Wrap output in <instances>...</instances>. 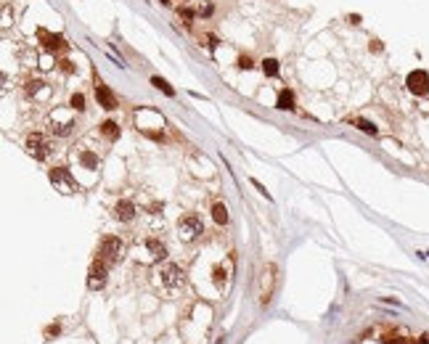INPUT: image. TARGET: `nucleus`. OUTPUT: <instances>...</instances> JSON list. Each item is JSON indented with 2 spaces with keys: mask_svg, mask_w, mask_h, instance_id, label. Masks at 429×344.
Segmentation results:
<instances>
[{
  "mask_svg": "<svg viewBox=\"0 0 429 344\" xmlns=\"http://www.w3.org/2000/svg\"><path fill=\"white\" fill-rule=\"evenodd\" d=\"M72 127H74V122H72V119H64V122H56L53 119V125H50L53 135H58V138H67V135L72 133Z\"/></svg>",
  "mask_w": 429,
  "mask_h": 344,
  "instance_id": "nucleus-15",
  "label": "nucleus"
},
{
  "mask_svg": "<svg viewBox=\"0 0 429 344\" xmlns=\"http://www.w3.org/2000/svg\"><path fill=\"white\" fill-rule=\"evenodd\" d=\"M381 48H384V45H381V40H371V50H376V53H379Z\"/></svg>",
  "mask_w": 429,
  "mask_h": 344,
  "instance_id": "nucleus-29",
  "label": "nucleus"
},
{
  "mask_svg": "<svg viewBox=\"0 0 429 344\" xmlns=\"http://www.w3.org/2000/svg\"><path fill=\"white\" fill-rule=\"evenodd\" d=\"M276 106H278V109H284V112H286V109H294V93H291L289 88H284L281 93H278Z\"/></svg>",
  "mask_w": 429,
  "mask_h": 344,
  "instance_id": "nucleus-14",
  "label": "nucleus"
},
{
  "mask_svg": "<svg viewBox=\"0 0 429 344\" xmlns=\"http://www.w3.org/2000/svg\"><path fill=\"white\" fill-rule=\"evenodd\" d=\"M350 125H355L358 130H360V133H366V135H374V138H376V135H379V130H376V125H374V122H368V119H363V116H350Z\"/></svg>",
  "mask_w": 429,
  "mask_h": 344,
  "instance_id": "nucleus-11",
  "label": "nucleus"
},
{
  "mask_svg": "<svg viewBox=\"0 0 429 344\" xmlns=\"http://www.w3.org/2000/svg\"><path fill=\"white\" fill-rule=\"evenodd\" d=\"M114 217L119 220V223H130V220L135 217V204H133V201H127V199L117 201V206H114Z\"/></svg>",
  "mask_w": 429,
  "mask_h": 344,
  "instance_id": "nucleus-10",
  "label": "nucleus"
},
{
  "mask_svg": "<svg viewBox=\"0 0 429 344\" xmlns=\"http://www.w3.org/2000/svg\"><path fill=\"white\" fill-rule=\"evenodd\" d=\"M262 72L268 74V77H276L278 74V61H276V58H265V61H262Z\"/></svg>",
  "mask_w": 429,
  "mask_h": 344,
  "instance_id": "nucleus-20",
  "label": "nucleus"
},
{
  "mask_svg": "<svg viewBox=\"0 0 429 344\" xmlns=\"http://www.w3.org/2000/svg\"><path fill=\"white\" fill-rule=\"evenodd\" d=\"M157 275H159L162 286H167V289H178V286H183V281H186L183 270H180L178 265H172V262H165V265H162Z\"/></svg>",
  "mask_w": 429,
  "mask_h": 344,
  "instance_id": "nucleus-5",
  "label": "nucleus"
},
{
  "mask_svg": "<svg viewBox=\"0 0 429 344\" xmlns=\"http://www.w3.org/2000/svg\"><path fill=\"white\" fill-rule=\"evenodd\" d=\"M50 151H53V146H50V140L45 138L43 133H32L29 138H27V154H29V157H35L37 161L48 159Z\"/></svg>",
  "mask_w": 429,
  "mask_h": 344,
  "instance_id": "nucleus-3",
  "label": "nucleus"
},
{
  "mask_svg": "<svg viewBox=\"0 0 429 344\" xmlns=\"http://www.w3.org/2000/svg\"><path fill=\"white\" fill-rule=\"evenodd\" d=\"M58 331H61V328H58V323H53V326H48V331H45V336H53V334H58Z\"/></svg>",
  "mask_w": 429,
  "mask_h": 344,
  "instance_id": "nucleus-28",
  "label": "nucleus"
},
{
  "mask_svg": "<svg viewBox=\"0 0 429 344\" xmlns=\"http://www.w3.org/2000/svg\"><path fill=\"white\" fill-rule=\"evenodd\" d=\"M212 278H214V283H217V286H223V283H225V278H228V275H225L223 265H214V270H212Z\"/></svg>",
  "mask_w": 429,
  "mask_h": 344,
  "instance_id": "nucleus-22",
  "label": "nucleus"
},
{
  "mask_svg": "<svg viewBox=\"0 0 429 344\" xmlns=\"http://www.w3.org/2000/svg\"><path fill=\"white\" fill-rule=\"evenodd\" d=\"M159 3H162V5H167V3H170V0H159Z\"/></svg>",
  "mask_w": 429,
  "mask_h": 344,
  "instance_id": "nucleus-32",
  "label": "nucleus"
},
{
  "mask_svg": "<svg viewBox=\"0 0 429 344\" xmlns=\"http://www.w3.org/2000/svg\"><path fill=\"white\" fill-rule=\"evenodd\" d=\"M80 161L88 167V170H95V167H98V157H95L93 151H82L80 154Z\"/></svg>",
  "mask_w": 429,
  "mask_h": 344,
  "instance_id": "nucleus-18",
  "label": "nucleus"
},
{
  "mask_svg": "<svg viewBox=\"0 0 429 344\" xmlns=\"http://www.w3.org/2000/svg\"><path fill=\"white\" fill-rule=\"evenodd\" d=\"M48 178H50V183H53L56 188H61V193H72L77 188L74 178H72V172L67 170V167H53V170L48 172Z\"/></svg>",
  "mask_w": 429,
  "mask_h": 344,
  "instance_id": "nucleus-7",
  "label": "nucleus"
},
{
  "mask_svg": "<svg viewBox=\"0 0 429 344\" xmlns=\"http://www.w3.org/2000/svg\"><path fill=\"white\" fill-rule=\"evenodd\" d=\"M40 37L45 40V48L48 50H64L67 45H64V40L58 35H50V32H45V29H40Z\"/></svg>",
  "mask_w": 429,
  "mask_h": 344,
  "instance_id": "nucleus-12",
  "label": "nucleus"
},
{
  "mask_svg": "<svg viewBox=\"0 0 429 344\" xmlns=\"http://www.w3.org/2000/svg\"><path fill=\"white\" fill-rule=\"evenodd\" d=\"M95 98H98V106L106 109V112H114V109H117L114 93L109 90V85H103L101 80H95Z\"/></svg>",
  "mask_w": 429,
  "mask_h": 344,
  "instance_id": "nucleus-9",
  "label": "nucleus"
},
{
  "mask_svg": "<svg viewBox=\"0 0 429 344\" xmlns=\"http://www.w3.org/2000/svg\"><path fill=\"white\" fill-rule=\"evenodd\" d=\"M180 16H183L186 22H191V19H193V11H188V8H180Z\"/></svg>",
  "mask_w": 429,
  "mask_h": 344,
  "instance_id": "nucleus-27",
  "label": "nucleus"
},
{
  "mask_svg": "<svg viewBox=\"0 0 429 344\" xmlns=\"http://www.w3.org/2000/svg\"><path fill=\"white\" fill-rule=\"evenodd\" d=\"M405 85L413 95H427L429 93V74L424 69H413V72L405 77Z\"/></svg>",
  "mask_w": 429,
  "mask_h": 344,
  "instance_id": "nucleus-8",
  "label": "nucleus"
},
{
  "mask_svg": "<svg viewBox=\"0 0 429 344\" xmlns=\"http://www.w3.org/2000/svg\"><path fill=\"white\" fill-rule=\"evenodd\" d=\"M419 344H429V334H424V336H421V339H419Z\"/></svg>",
  "mask_w": 429,
  "mask_h": 344,
  "instance_id": "nucleus-31",
  "label": "nucleus"
},
{
  "mask_svg": "<svg viewBox=\"0 0 429 344\" xmlns=\"http://www.w3.org/2000/svg\"><path fill=\"white\" fill-rule=\"evenodd\" d=\"M212 220H214V223H217V225H228V206H225V204H220V201H217V204H212Z\"/></svg>",
  "mask_w": 429,
  "mask_h": 344,
  "instance_id": "nucleus-13",
  "label": "nucleus"
},
{
  "mask_svg": "<svg viewBox=\"0 0 429 344\" xmlns=\"http://www.w3.org/2000/svg\"><path fill=\"white\" fill-rule=\"evenodd\" d=\"M40 88H43V82H40V80H32V82H27V93H37Z\"/></svg>",
  "mask_w": 429,
  "mask_h": 344,
  "instance_id": "nucleus-24",
  "label": "nucleus"
},
{
  "mask_svg": "<svg viewBox=\"0 0 429 344\" xmlns=\"http://www.w3.org/2000/svg\"><path fill=\"white\" fill-rule=\"evenodd\" d=\"M178 230H180V238L183 241H196V238L204 233V225L196 215H183L178 220Z\"/></svg>",
  "mask_w": 429,
  "mask_h": 344,
  "instance_id": "nucleus-4",
  "label": "nucleus"
},
{
  "mask_svg": "<svg viewBox=\"0 0 429 344\" xmlns=\"http://www.w3.org/2000/svg\"><path fill=\"white\" fill-rule=\"evenodd\" d=\"M106 273H109V265L103 259H95L90 265V273H88V289L90 291H98L106 286Z\"/></svg>",
  "mask_w": 429,
  "mask_h": 344,
  "instance_id": "nucleus-6",
  "label": "nucleus"
},
{
  "mask_svg": "<svg viewBox=\"0 0 429 344\" xmlns=\"http://www.w3.org/2000/svg\"><path fill=\"white\" fill-rule=\"evenodd\" d=\"M69 106L74 109V112H82V109H85V95H82V93H74V95L69 98Z\"/></svg>",
  "mask_w": 429,
  "mask_h": 344,
  "instance_id": "nucleus-21",
  "label": "nucleus"
},
{
  "mask_svg": "<svg viewBox=\"0 0 429 344\" xmlns=\"http://www.w3.org/2000/svg\"><path fill=\"white\" fill-rule=\"evenodd\" d=\"M384 344H413L411 339H405V336H387Z\"/></svg>",
  "mask_w": 429,
  "mask_h": 344,
  "instance_id": "nucleus-23",
  "label": "nucleus"
},
{
  "mask_svg": "<svg viewBox=\"0 0 429 344\" xmlns=\"http://www.w3.org/2000/svg\"><path fill=\"white\" fill-rule=\"evenodd\" d=\"M238 69H252V58L249 56H241V58H238Z\"/></svg>",
  "mask_w": 429,
  "mask_h": 344,
  "instance_id": "nucleus-25",
  "label": "nucleus"
},
{
  "mask_svg": "<svg viewBox=\"0 0 429 344\" xmlns=\"http://www.w3.org/2000/svg\"><path fill=\"white\" fill-rule=\"evenodd\" d=\"M151 85H154V88H159L162 93H167V95H175V90L170 88V82L162 80V77H151Z\"/></svg>",
  "mask_w": 429,
  "mask_h": 344,
  "instance_id": "nucleus-19",
  "label": "nucleus"
},
{
  "mask_svg": "<svg viewBox=\"0 0 429 344\" xmlns=\"http://www.w3.org/2000/svg\"><path fill=\"white\" fill-rule=\"evenodd\" d=\"M101 133L106 135L109 140H117V138H119V125H117L114 119H106V122L101 125Z\"/></svg>",
  "mask_w": 429,
  "mask_h": 344,
  "instance_id": "nucleus-16",
  "label": "nucleus"
},
{
  "mask_svg": "<svg viewBox=\"0 0 429 344\" xmlns=\"http://www.w3.org/2000/svg\"><path fill=\"white\" fill-rule=\"evenodd\" d=\"M146 246H148V249H151V254L157 257V259H165V257H167V246H165V244H159L157 238H148V241H146Z\"/></svg>",
  "mask_w": 429,
  "mask_h": 344,
  "instance_id": "nucleus-17",
  "label": "nucleus"
},
{
  "mask_svg": "<svg viewBox=\"0 0 429 344\" xmlns=\"http://www.w3.org/2000/svg\"><path fill=\"white\" fill-rule=\"evenodd\" d=\"M61 69L64 72H72V61H61Z\"/></svg>",
  "mask_w": 429,
  "mask_h": 344,
  "instance_id": "nucleus-30",
  "label": "nucleus"
},
{
  "mask_svg": "<svg viewBox=\"0 0 429 344\" xmlns=\"http://www.w3.org/2000/svg\"><path fill=\"white\" fill-rule=\"evenodd\" d=\"M122 252H125V244H122V238L117 236H106L98 246V259H103L106 265H114L122 259Z\"/></svg>",
  "mask_w": 429,
  "mask_h": 344,
  "instance_id": "nucleus-2",
  "label": "nucleus"
},
{
  "mask_svg": "<svg viewBox=\"0 0 429 344\" xmlns=\"http://www.w3.org/2000/svg\"><path fill=\"white\" fill-rule=\"evenodd\" d=\"M252 185H255V188H257V191H260V193H262V196H268V188H265L262 183H257V180H252ZM268 199H270V196H268Z\"/></svg>",
  "mask_w": 429,
  "mask_h": 344,
  "instance_id": "nucleus-26",
  "label": "nucleus"
},
{
  "mask_svg": "<svg viewBox=\"0 0 429 344\" xmlns=\"http://www.w3.org/2000/svg\"><path fill=\"white\" fill-rule=\"evenodd\" d=\"M276 286H278V268L276 265H265L262 273H260V304L268 307L273 294H276Z\"/></svg>",
  "mask_w": 429,
  "mask_h": 344,
  "instance_id": "nucleus-1",
  "label": "nucleus"
}]
</instances>
